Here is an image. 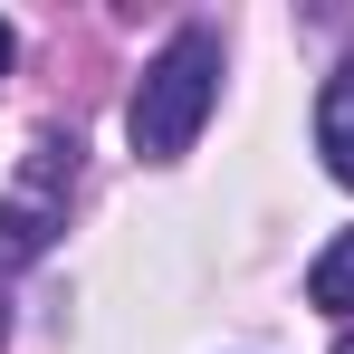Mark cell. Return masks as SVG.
<instances>
[{
    "label": "cell",
    "mask_w": 354,
    "mask_h": 354,
    "mask_svg": "<svg viewBox=\"0 0 354 354\" xmlns=\"http://www.w3.org/2000/svg\"><path fill=\"white\" fill-rule=\"evenodd\" d=\"M221 106V29H173L153 67H144V86H134V106H124V134H134V153L144 163H182L192 153V134L211 124Z\"/></svg>",
    "instance_id": "6da1fadb"
},
{
    "label": "cell",
    "mask_w": 354,
    "mask_h": 354,
    "mask_svg": "<svg viewBox=\"0 0 354 354\" xmlns=\"http://www.w3.org/2000/svg\"><path fill=\"white\" fill-rule=\"evenodd\" d=\"M67 192H77V134H39L29 163L0 192V268H29L67 230Z\"/></svg>",
    "instance_id": "7a4b0ae2"
},
{
    "label": "cell",
    "mask_w": 354,
    "mask_h": 354,
    "mask_svg": "<svg viewBox=\"0 0 354 354\" xmlns=\"http://www.w3.org/2000/svg\"><path fill=\"white\" fill-rule=\"evenodd\" d=\"M316 153H326V173L354 192V58L326 77V96H316Z\"/></svg>",
    "instance_id": "3957f363"
},
{
    "label": "cell",
    "mask_w": 354,
    "mask_h": 354,
    "mask_svg": "<svg viewBox=\"0 0 354 354\" xmlns=\"http://www.w3.org/2000/svg\"><path fill=\"white\" fill-rule=\"evenodd\" d=\"M306 306H326V316H354V230L316 249V268H306Z\"/></svg>",
    "instance_id": "277c9868"
},
{
    "label": "cell",
    "mask_w": 354,
    "mask_h": 354,
    "mask_svg": "<svg viewBox=\"0 0 354 354\" xmlns=\"http://www.w3.org/2000/svg\"><path fill=\"white\" fill-rule=\"evenodd\" d=\"M10 58H19V39H10V19H0V77H10Z\"/></svg>",
    "instance_id": "5b68a950"
},
{
    "label": "cell",
    "mask_w": 354,
    "mask_h": 354,
    "mask_svg": "<svg viewBox=\"0 0 354 354\" xmlns=\"http://www.w3.org/2000/svg\"><path fill=\"white\" fill-rule=\"evenodd\" d=\"M335 354H354V326H345V335H335Z\"/></svg>",
    "instance_id": "8992f818"
}]
</instances>
